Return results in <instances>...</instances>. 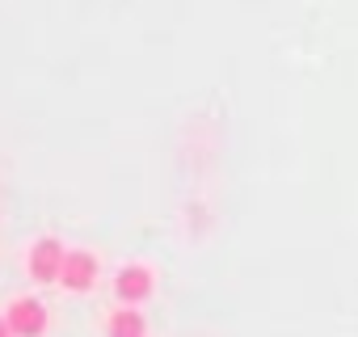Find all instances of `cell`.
I'll return each instance as SVG.
<instances>
[{
    "label": "cell",
    "instance_id": "5b68a950",
    "mask_svg": "<svg viewBox=\"0 0 358 337\" xmlns=\"http://www.w3.org/2000/svg\"><path fill=\"white\" fill-rule=\"evenodd\" d=\"M106 337H148V320L139 303H122L106 316Z\"/></svg>",
    "mask_w": 358,
    "mask_h": 337
},
{
    "label": "cell",
    "instance_id": "7a4b0ae2",
    "mask_svg": "<svg viewBox=\"0 0 358 337\" xmlns=\"http://www.w3.org/2000/svg\"><path fill=\"white\" fill-rule=\"evenodd\" d=\"M5 320H9L13 337H43L47 324H51V312H47V303L38 295H17L5 308Z\"/></svg>",
    "mask_w": 358,
    "mask_h": 337
},
{
    "label": "cell",
    "instance_id": "6da1fadb",
    "mask_svg": "<svg viewBox=\"0 0 358 337\" xmlns=\"http://www.w3.org/2000/svg\"><path fill=\"white\" fill-rule=\"evenodd\" d=\"M64 257H68V249H64L59 236H38V241L30 245V253H26V274H30L38 287H51V282H59Z\"/></svg>",
    "mask_w": 358,
    "mask_h": 337
},
{
    "label": "cell",
    "instance_id": "277c9868",
    "mask_svg": "<svg viewBox=\"0 0 358 337\" xmlns=\"http://www.w3.org/2000/svg\"><path fill=\"white\" fill-rule=\"evenodd\" d=\"M152 291H156V278H152V270L139 266V261H131V266H122V270L114 274V295H118V303H143Z\"/></svg>",
    "mask_w": 358,
    "mask_h": 337
},
{
    "label": "cell",
    "instance_id": "3957f363",
    "mask_svg": "<svg viewBox=\"0 0 358 337\" xmlns=\"http://www.w3.org/2000/svg\"><path fill=\"white\" fill-rule=\"evenodd\" d=\"M97 278H101V261H97V253H89V249H68L64 270H59V287L80 295V291H93Z\"/></svg>",
    "mask_w": 358,
    "mask_h": 337
},
{
    "label": "cell",
    "instance_id": "8992f818",
    "mask_svg": "<svg viewBox=\"0 0 358 337\" xmlns=\"http://www.w3.org/2000/svg\"><path fill=\"white\" fill-rule=\"evenodd\" d=\"M0 337H13V329H9V320L0 316Z\"/></svg>",
    "mask_w": 358,
    "mask_h": 337
}]
</instances>
